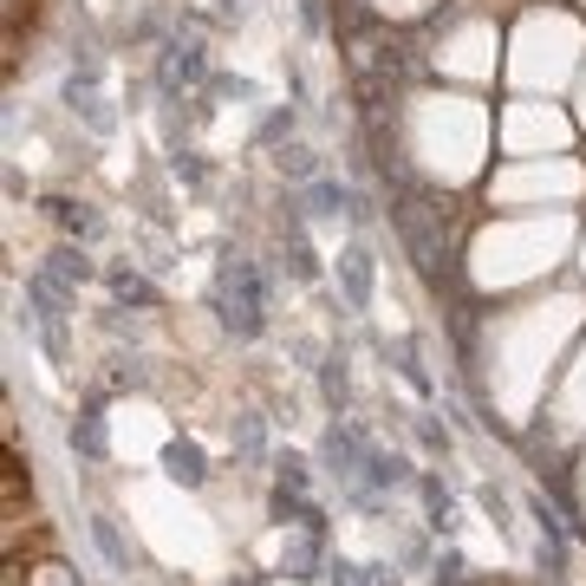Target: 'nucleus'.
Instances as JSON below:
<instances>
[{
  "instance_id": "f257e3e1",
  "label": "nucleus",
  "mask_w": 586,
  "mask_h": 586,
  "mask_svg": "<svg viewBox=\"0 0 586 586\" xmlns=\"http://www.w3.org/2000/svg\"><path fill=\"white\" fill-rule=\"evenodd\" d=\"M215 313H222V326L235 333V339H254L261 326H267V274H261V261H248V254H222V267H215Z\"/></svg>"
},
{
  "instance_id": "f03ea898",
  "label": "nucleus",
  "mask_w": 586,
  "mask_h": 586,
  "mask_svg": "<svg viewBox=\"0 0 586 586\" xmlns=\"http://www.w3.org/2000/svg\"><path fill=\"white\" fill-rule=\"evenodd\" d=\"M209 78V46L196 39V20L189 26H176L170 39H163V52H157V85L176 98L183 85H202Z\"/></svg>"
},
{
  "instance_id": "7ed1b4c3",
  "label": "nucleus",
  "mask_w": 586,
  "mask_h": 586,
  "mask_svg": "<svg viewBox=\"0 0 586 586\" xmlns=\"http://www.w3.org/2000/svg\"><path fill=\"white\" fill-rule=\"evenodd\" d=\"M339 287H346V307H352V313L372 307V254H365V241H352V248L339 254Z\"/></svg>"
},
{
  "instance_id": "20e7f679",
  "label": "nucleus",
  "mask_w": 586,
  "mask_h": 586,
  "mask_svg": "<svg viewBox=\"0 0 586 586\" xmlns=\"http://www.w3.org/2000/svg\"><path fill=\"white\" fill-rule=\"evenodd\" d=\"M46 215H52L72 241H91V235L104 228V222H98V209H91V202H72V196H46Z\"/></svg>"
},
{
  "instance_id": "39448f33",
  "label": "nucleus",
  "mask_w": 586,
  "mask_h": 586,
  "mask_svg": "<svg viewBox=\"0 0 586 586\" xmlns=\"http://www.w3.org/2000/svg\"><path fill=\"white\" fill-rule=\"evenodd\" d=\"M39 274H46V280H59L65 294H78V287L91 280V261H85V248H72V241H65V248H52V254H46V267H39Z\"/></svg>"
},
{
  "instance_id": "423d86ee",
  "label": "nucleus",
  "mask_w": 586,
  "mask_h": 586,
  "mask_svg": "<svg viewBox=\"0 0 586 586\" xmlns=\"http://www.w3.org/2000/svg\"><path fill=\"white\" fill-rule=\"evenodd\" d=\"M104 280H111V300H117V307H157V300H163V294L137 274V267H111Z\"/></svg>"
},
{
  "instance_id": "0eeeda50",
  "label": "nucleus",
  "mask_w": 586,
  "mask_h": 586,
  "mask_svg": "<svg viewBox=\"0 0 586 586\" xmlns=\"http://www.w3.org/2000/svg\"><path fill=\"white\" fill-rule=\"evenodd\" d=\"M274 170L287 176V183H320L326 170H320V157L307 150V144H280V157H274Z\"/></svg>"
},
{
  "instance_id": "6e6552de",
  "label": "nucleus",
  "mask_w": 586,
  "mask_h": 586,
  "mask_svg": "<svg viewBox=\"0 0 586 586\" xmlns=\"http://www.w3.org/2000/svg\"><path fill=\"white\" fill-rule=\"evenodd\" d=\"M163 463H170V476H176V483H189V489H196V483L209 476V470H202V450H196L189 437H176V444L163 450Z\"/></svg>"
},
{
  "instance_id": "1a4fd4ad",
  "label": "nucleus",
  "mask_w": 586,
  "mask_h": 586,
  "mask_svg": "<svg viewBox=\"0 0 586 586\" xmlns=\"http://www.w3.org/2000/svg\"><path fill=\"white\" fill-rule=\"evenodd\" d=\"M91 541H98V554L111 561V574H130V548H124V535H117V522H111V515H98V522H91Z\"/></svg>"
},
{
  "instance_id": "9d476101",
  "label": "nucleus",
  "mask_w": 586,
  "mask_h": 586,
  "mask_svg": "<svg viewBox=\"0 0 586 586\" xmlns=\"http://www.w3.org/2000/svg\"><path fill=\"white\" fill-rule=\"evenodd\" d=\"M280 568H287L294 581H313V568H320V528H313V535H294L287 554H280Z\"/></svg>"
},
{
  "instance_id": "9b49d317",
  "label": "nucleus",
  "mask_w": 586,
  "mask_h": 586,
  "mask_svg": "<svg viewBox=\"0 0 586 586\" xmlns=\"http://www.w3.org/2000/svg\"><path fill=\"white\" fill-rule=\"evenodd\" d=\"M72 450L104 457V417H78V424H72Z\"/></svg>"
},
{
  "instance_id": "f8f14e48",
  "label": "nucleus",
  "mask_w": 586,
  "mask_h": 586,
  "mask_svg": "<svg viewBox=\"0 0 586 586\" xmlns=\"http://www.w3.org/2000/svg\"><path fill=\"white\" fill-rule=\"evenodd\" d=\"M287 137H294V104L287 111H267L261 130H254V144H287Z\"/></svg>"
},
{
  "instance_id": "ddd939ff",
  "label": "nucleus",
  "mask_w": 586,
  "mask_h": 586,
  "mask_svg": "<svg viewBox=\"0 0 586 586\" xmlns=\"http://www.w3.org/2000/svg\"><path fill=\"white\" fill-rule=\"evenodd\" d=\"M320 391H326L333 411L346 404V359H326V365H320Z\"/></svg>"
},
{
  "instance_id": "4468645a",
  "label": "nucleus",
  "mask_w": 586,
  "mask_h": 586,
  "mask_svg": "<svg viewBox=\"0 0 586 586\" xmlns=\"http://www.w3.org/2000/svg\"><path fill=\"white\" fill-rule=\"evenodd\" d=\"M170 170H176V183H189V189H202V176H209V170H202V163H196L189 150H183V157H176Z\"/></svg>"
},
{
  "instance_id": "2eb2a0df",
  "label": "nucleus",
  "mask_w": 586,
  "mask_h": 586,
  "mask_svg": "<svg viewBox=\"0 0 586 586\" xmlns=\"http://www.w3.org/2000/svg\"><path fill=\"white\" fill-rule=\"evenodd\" d=\"M300 26L320 33V26H326V7H320V0H300Z\"/></svg>"
},
{
  "instance_id": "dca6fc26",
  "label": "nucleus",
  "mask_w": 586,
  "mask_h": 586,
  "mask_svg": "<svg viewBox=\"0 0 586 586\" xmlns=\"http://www.w3.org/2000/svg\"><path fill=\"white\" fill-rule=\"evenodd\" d=\"M365 586H398V574L391 568H365Z\"/></svg>"
},
{
  "instance_id": "f3484780",
  "label": "nucleus",
  "mask_w": 586,
  "mask_h": 586,
  "mask_svg": "<svg viewBox=\"0 0 586 586\" xmlns=\"http://www.w3.org/2000/svg\"><path fill=\"white\" fill-rule=\"evenodd\" d=\"M248 7L254 0H222V20H248Z\"/></svg>"
}]
</instances>
